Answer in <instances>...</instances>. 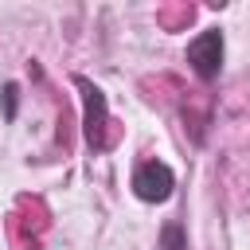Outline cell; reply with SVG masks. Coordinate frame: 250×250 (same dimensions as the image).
Here are the masks:
<instances>
[{"label":"cell","mask_w":250,"mask_h":250,"mask_svg":"<svg viewBox=\"0 0 250 250\" xmlns=\"http://www.w3.org/2000/svg\"><path fill=\"white\" fill-rule=\"evenodd\" d=\"M160 250H188V234H184L180 223H168L160 230Z\"/></svg>","instance_id":"cell-3"},{"label":"cell","mask_w":250,"mask_h":250,"mask_svg":"<svg viewBox=\"0 0 250 250\" xmlns=\"http://www.w3.org/2000/svg\"><path fill=\"white\" fill-rule=\"evenodd\" d=\"M172 188H176V176H172V168L160 164V160L141 164L137 176H133V191H137L145 203H164V199L172 195Z\"/></svg>","instance_id":"cell-2"},{"label":"cell","mask_w":250,"mask_h":250,"mask_svg":"<svg viewBox=\"0 0 250 250\" xmlns=\"http://www.w3.org/2000/svg\"><path fill=\"white\" fill-rule=\"evenodd\" d=\"M16 109H20V86L8 82V86H4V117L16 121Z\"/></svg>","instance_id":"cell-4"},{"label":"cell","mask_w":250,"mask_h":250,"mask_svg":"<svg viewBox=\"0 0 250 250\" xmlns=\"http://www.w3.org/2000/svg\"><path fill=\"white\" fill-rule=\"evenodd\" d=\"M188 62H191V70L203 82L219 78V70H223V31L219 27H207L203 35H195L188 43Z\"/></svg>","instance_id":"cell-1"}]
</instances>
